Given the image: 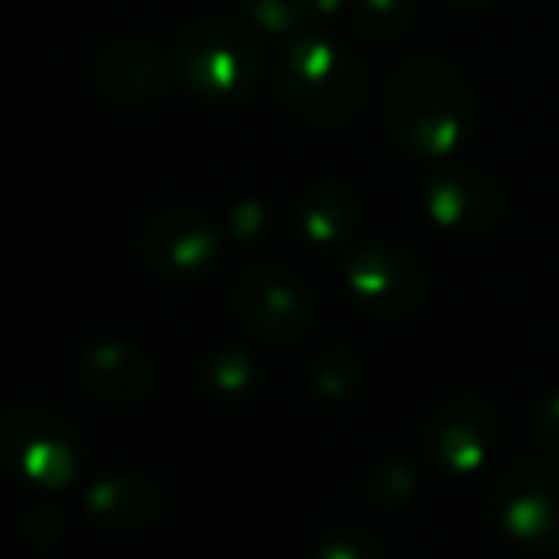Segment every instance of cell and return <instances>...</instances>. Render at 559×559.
<instances>
[{
    "label": "cell",
    "instance_id": "8992f818",
    "mask_svg": "<svg viewBox=\"0 0 559 559\" xmlns=\"http://www.w3.org/2000/svg\"><path fill=\"white\" fill-rule=\"evenodd\" d=\"M230 304L246 330L272 345L299 342L314 322V296L307 280L272 257H253L241 264V272L234 276Z\"/></svg>",
    "mask_w": 559,
    "mask_h": 559
},
{
    "label": "cell",
    "instance_id": "e0dca14e",
    "mask_svg": "<svg viewBox=\"0 0 559 559\" xmlns=\"http://www.w3.org/2000/svg\"><path fill=\"white\" fill-rule=\"evenodd\" d=\"M349 24L360 39L376 43H395L403 39L414 27V16H418V0H349Z\"/></svg>",
    "mask_w": 559,
    "mask_h": 559
},
{
    "label": "cell",
    "instance_id": "ba28073f",
    "mask_svg": "<svg viewBox=\"0 0 559 559\" xmlns=\"http://www.w3.org/2000/svg\"><path fill=\"white\" fill-rule=\"evenodd\" d=\"M223 249V226L211 223V215L195 207H162L139 226L134 253L139 261L165 284H188L200 280Z\"/></svg>",
    "mask_w": 559,
    "mask_h": 559
},
{
    "label": "cell",
    "instance_id": "5b68a950",
    "mask_svg": "<svg viewBox=\"0 0 559 559\" xmlns=\"http://www.w3.org/2000/svg\"><path fill=\"white\" fill-rule=\"evenodd\" d=\"M490 521L506 540L521 548H559V460L521 456L506 464L490 483Z\"/></svg>",
    "mask_w": 559,
    "mask_h": 559
},
{
    "label": "cell",
    "instance_id": "ac0fdd59",
    "mask_svg": "<svg viewBox=\"0 0 559 559\" xmlns=\"http://www.w3.org/2000/svg\"><path fill=\"white\" fill-rule=\"evenodd\" d=\"M414 490H418V475H414V467L403 464V460H388V464L372 467V475L365 479V498L376 513L403 510L414 498Z\"/></svg>",
    "mask_w": 559,
    "mask_h": 559
},
{
    "label": "cell",
    "instance_id": "603a6c76",
    "mask_svg": "<svg viewBox=\"0 0 559 559\" xmlns=\"http://www.w3.org/2000/svg\"><path fill=\"white\" fill-rule=\"evenodd\" d=\"M264 226H269V207H264V203H257V200H241V203H234V207H230V218H226L223 234L253 241V238H261V234H264Z\"/></svg>",
    "mask_w": 559,
    "mask_h": 559
},
{
    "label": "cell",
    "instance_id": "30bf717a",
    "mask_svg": "<svg viewBox=\"0 0 559 559\" xmlns=\"http://www.w3.org/2000/svg\"><path fill=\"white\" fill-rule=\"evenodd\" d=\"M421 207L437 230L456 238H483L502 218L506 195L495 173L479 165H444L426 180Z\"/></svg>",
    "mask_w": 559,
    "mask_h": 559
},
{
    "label": "cell",
    "instance_id": "9c48e42d",
    "mask_svg": "<svg viewBox=\"0 0 559 559\" xmlns=\"http://www.w3.org/2000/svg\"><path fill=\"white\" fill-rule=\"evenodd\" d=\"M342 280L349 296L376 319H414L429 299L426 269L399 246H365L349 253Z\"/></svg>",
    "mask_w": 559,
    "mask_h": 559
},
{
    "label": "cell",
    "instance_id": "5bb4252c",
    "mask_svg": "<svg viewBox=\"0 0 559 559\" xmlns=\"http://www.w3.org/2000/svg\"><path fill=\"white\" fill-rule=\"evenodd\" d=\"M360 223V195L342 177H319L299 200V234L314 249H334L353 238Z\"/></svg>",
    "mask_w": 559,
    "mask_h": 559
},
{
    "label": "cell",
    "instance_id": "ffe728a7",
    "mask_svg": "<svg viewBox=\"0 0 559 559\" xmlns=\"http://www.w3.org/2000/svg\"><path fill=\"white\" fill-rule=\"evenodd\" d=\"M314 559H388V556H383V544L365 525H334L319 540V556Z\"/></svg>",
    "mask_w": 559,
    "mask_h": 559
},
{
    "label": "cell",
    "instance_id": "3957f363",
    "mask_svg": "<svg viewBox=\"0 0 559 559\" xmlns=\"http://www.w3.org/2000/svg\"><path fill=\"white\" fill-rule=\"evenodd\" d=\"M173 78L203 104H241L257 93L269 55L241 16H200L180 27L173 43Z\"/></svg>",
    "mask_w": 559,
    "mask_h": 559
},
{
    "label": "cell",
    "instance_id": "44dd1931",
    "mask_svg": "<svg viewBox=\"0 0 559 559\" xmlns=\"http://www.w3.org/2000/svg\"><path fill=\"white\" fill-rule=\"evenodd\" d=\"M528 433H533L536 449L544 456H556L559 460V388L544 391L536 399L533 414H528Z\"/></svg>",
    "mask_w": 559,
    "mask_h": 559
},
{
    "label": "cell",
    "instance_id": "7402d4cb",
    "mask_svg": "<svg viewBox=\"0 0 559 559\" xmlns=\"http://www.w3.org/2000/svg\"><path fill=\"white\" fill-rule=\"evenodd\" d=\"M24 540L32 544V548H39V551H47V548H55L58 540H62V533H66V518H62V510L58 506H50V502H35L32 510L24 513Z\"/></svg>",
    "mask_w": 559,
    "mask_h": 559
},
{
    "label": "cell",
    "instance_id": "7a4b0ae2",
    "mask_svg": "<svg viewBox=\"0 0 559 559\" xmlns=\"http://www.w3.org/2000/svg\"><path fill=\"white\" fill-rule=\"evenodd\" d=\"M276 96L292 116L314 127H345L368 104V70L345 39L304 32L276 62Z\"/></svg>",
    "mask_w": 559,
    "mask_h": 559
},
{
    "label": "cell",
    "instance_id": "8fae6325",
    "mask_svg": "<svg viewBox=\"0 0 559 559\" xmlns=\"http://www.w3.org/2000/svg\"><path fill=\"white\" fill-rule=\"evenodd\" d=\"M88 85L108 104L162 100L173 85V58L139 35H116L88 58Z\"/></svg>",
    "mask_w": 559,
    "mask_h": 559
},
{
    "label": "cell",
    "instance_id": "52a82bcc",
    "mask_svg": "<svg viewBox=\"0 0 559 559\" xmlns=\"http://www.w3.org/2000/svg\"><path fill=\"white\" fill-rule=\"evenodd\" d=\"M498 437H502V418L495 403L475 391H456L426 414L418 441L437 472L472 475L483 472L487 460L495 456Z\"/></svg>",
    "mask_w": 559,
    "mask_h": 559
},
{
    "label": "cell",
    "instance_id": "9a60e30c",
    "mask_svg": "<svg viewBox=\"0 0 559 559\" xmlns=\"http://www.w3.org/2000/svg\"><path fill=\"white\" fill-rule=\"evenodd\" d=\"M200 380L203 391L215 395L218 403H246L257 388H261V368L249 357L246 349H234V345H223L211 357H203L200 365Z\"/></svg>",
    "mask_w": 559,
    "mask_h": 559
},
{
    "label": "cell",
    "instance_id": "cb8c5ba5",
    "mask_svg": "<svg viewBox=\"0 0 559 559\" xmlns=\"http://www.w3.org/2000/svg\"><path fill=\"white\" fill-rule=\"evenodd\" d=\"M345 4H349V0H299V9H304V16H307V24H311V32H314V24H322V20L337 16V12H342Z\"/></svg>",
    "mask_w": 559,
    "mask_h": 559
},
{
    "label": "cell",
    "instance_id": "d6986e66",
    "mask_svg": "<svg viewBox=\"0 0 559 559\" xmlns=\"http://www.w3.org/2000/svg\"><path fill=\"white\" fill-rule=\"evenodd\" d=\"M241 20L257 35H272V39H296V35L311 32L299 0H246Z\"/></svg>",
    "mask_w": 559,
    "mask_h": 559
},
{
    "label": "cell",
    "instance_id": "277c9868",
    "mask_svg": "<svg viewBox=\"0 0 559 559\" xmlns=\"http://www.w3.org/2000/svg\"><path fill=\"white\" fill-rule=\"evenodd\" d=\"M85 444L70 418L39 403L0 414V464L39 490H62L81 475Z\"/></svg>",
    "mask_w": 559,
    "mask_h": 559
},
{
    "label": "cell",
    "instance_id": "4fadbf2b",
    "mask_svg": "<svg viewBox=\"0 0 559 559\" xmlns=\"http://www.w3.org/2000/svg\"><path fill=\"white\" fill-rule=\"evenodd\" d=\"M78 376L88 399L111 406V411H123V406H139L154 391L157 368L142 345L127 342V337H104L81 353Z\"/></svg>",
    "mask_w": 559,
    "mask_h": 559
},
{
    "label": "cell",
    "instance_id": "7c38bea8",
    "mask_svg": "<svg viewBox=\"0 0 559 559\" xmlns=\"http://www.w3.org/2000/svg\"><path fill=\"white\" fill-rule=\"evenodd\" d=\"M169 510L165 487L146 472L134 467H111L96 475L85 490V513L104 533H142L154 528Z\"/></svg>",
    "mask_w": 559,
    "mask_h": 559
},
{
    "label": "cell",
    "instance_id": "d4e9b609",
    "mask_svg": "<svg viewBox=\"0 0 559 559\" xmlns=\"http://www.w3.org/2000/svg\"><path fill=\"white\" fill-rule=\"evenodd\" d=\"M444 4H456V9H483V4H495V0H444Z\"/></svg>",
    "mask_w": 559,
    "mask_h": 559
},
{
    "label": "cell",
    "instance_id": "2e32d148",
    "mask_svg": "<svg viewBox=\"0 0 559 559\" xmlns=\"http://www.w3.org/2000/svg\"><path fill=\"white\" fill-rule=\"evenodd\" d=\"M307 388L322 403H345L360 388V360L349 345H319L307 357Z\"/></svg>",
    "mask_w": 559,
    "mask_h": 559
},
{
    "label": "cell",
    "instance_id": "6da1fadb",
    "mask_svg": "<svg viewBox=\"0 0 559 559\" xmlns=\"http://www.w3.org/2000/svg\"><path fill=\"white\" fill-rule=\"evenodd\" d=\"M388 131L411 157L444 162L464 146L475 119L467 78L441 55H411L388 73Z\"/></svg>",
    "mask_w": 559,
    "mask_h": 559
}]
</instances>
